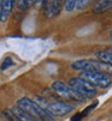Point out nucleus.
Here are the masks:
<instances>
[{"mask_svg":"<svg viewBox=\"0 0 112 121\" xmlns=\"http://www.w3.org/2000/svg\"><path fill=\"white\" fill-rule=\"evenodd\" d=\"M17 106L21 109H23L24 112L33 115L34 117H36L39 121H54V116H52L44 107L37 104L36 102H34L30 98H27V97L19 98L17 102Z\"/></svg>","mask_w":112,"mask_h":121,"instance_id":"nucleus-1","label":"nucleus"},{"mask_svg":"<svg viewBox=\"0 0 112 121\" xmlns=\"http://www.w3.org/2000/svg\"><path fill=\"white\" fill-rule=\"evenodd\" d=\"M78 77H81L82 79L87 80L93 86H95V88L106 89V88H108V86L112 84L111 77L108 74H105V73H101V72H97V71L81 72V74Z\"/></svg>","mask_w":112,"mask_h":121,"instance_id":"nucleus-2","label":"nucleus"},{"mask_svg":"<svg viewBox=\"0 0 112 121\" xmlns=\"http://www.w3.org/2000/svg\"><path fill=\"white\" fill-rule=\"evenodd\" d=\"M69 85L84 98H92V97L97 96V94H98L95 86H93L90 83H88L87 80L82 79L81 77L71 78Z\"/></svg>","mask_w":112,"mask_h":121,"instance_id":"nucleus-3","label":"nucleus"},{"mask_svg":"<svg viewBox=\"0 0 112 121\" xmlns=\"http://www.w3.org/2000/svg\"><path fill=\"white\" fill-rule=\"evenodd\" d=\"M52 88L53 90L57 92L59 96H62L63 98H66L69 101H73V102H83L86 98L82 97L77 91H75L70 85H66L63 82L59 80H55L52 84Z\"/></svg>","mask_w":112,"mask_h":121,"instance_id":"nucleus-4","label":"nucleus"},{"mask_svg":"<svg viewBox=\"0 0 112 121\" xmlns=\"http://www.w3.org/2000/svg\"><path fill=\"white\" fill-rule=\"evenodd\" d=\"M52 116H64L69 113H71L75 107L70 103L66 102H60V101H55V102H51L47 103L46 107H44Z\"/></svg>","mask_w":112,"mask_h":121,"instance_id":"nucleus-5","label":"nucleus"},{"mask_svg":"<svg viewBox=\"0 0 112 121\" xmlns=\"http://www.w3.org/2000/svg\"><path fill=\"white\" fill-rule=\"evenodd\" d=\"M44 7H42V11H44V14L47 18H54L60 14V11H62V3L60 1H57V0H52V1H44Z\"/></svg>","mask_w":112,"mask_h":121,"instance_id":"nucleus-6","label":"nucleus"},{"mask_svg":"<svg viewBox=\"0 0 112 121\" xmlns=\"http://www.w3.org/2000/svg\"><path fill=\"white\" fill-rule=\"evenodd\" d=\"M15 1L13 0H5V1H1V14H0V22H6L9 16L12 12Z\"/></svg>","mask_w":112,"mask_h":121,"instance_id":"nucleus-7","label":"nucleus"},{"mask_svg":"<svg viewBox=\"0 0 112 121\" xmlns=\"http://www.w3.org/2000/svg\"><path fill=\"white\" fill-rule=\"evenodd\" d=\"M11 112L13 113V115L16 116V119L19 120V121H39L36 117H34V116L30 115L29 113L24 112L23 109H21L18 106L13 107V108L11 109Z\"/></svg>","mask_w":112,"mask_h":121,"instance_id":"nucleus-8","label":"nucleus"},{"mask_svg":"<svg viewBox=\"0 0 112 121\" xmlns=\"http://www.w3.org/2000/svg\"><path fill=\"white\" fill-rule=\"evenodd\" d=\"M112 7V0H101V1H98L94 7H93V11L95 13H102L107 10H110Z\"/></svg>","mask_w":112,"mask_h":121,"instance_id":"nucleus-9","label":"nucleus"},{"mask_svg":"<svg viewBox=\"0 0 112 121\" xmlns=\"http://www.w3.org/2000/svg\"><path fill=\"white\" fill-rule=\"evenodd\" d=\"M97 58L99 61L108 64L112 66V52L111 50H99L97 52Z\"/></svg>","mask_w":112,"mask_h":121,"instance_id":"nucleus-10","label":"nucleus"},{"mask_svg":"<svg viewBox=\"0 0 112 121\" xmlns=\"http://www.w3.org/2000/svg\"><path fill=\"white\" fill-rule=\"evenodd\" d=\"M34 3H35V1H31V0H30V1H29V0H21V1H18V3H17V4H18L17 7L21 11H24V10L29 9Z\"/></svg>","mask_w":112,"mask_h":121,"instance_id":"nucleus-11","label":"nucleus"},{"mask_svg":"<svg viewBox=\"0 0 112 121\" xmlns=\"http://www.w3.org/2000/svg\"><path fill=\"white\" fill-rule=\"evenodd\" d=\"M11 66H13V60L10 56H6L4 59V61L1 62V65H0V68H1V71H5V70H7V68L11 67Z\"/></svg>","mask_w":112,"mask_h":121,"instance_id":"nucleus-12","label":"nucleus"},{"mask_svg":"<svg viewBox=\"0 0 112 121\" xmlns=\"http://www.w3.org/2000/svg\"><path fill=\"white\" fill-rule=\"evenodd\" d=\"M64 7L68 12H71L72 10L76 9V1H73V0H68V1H65V4H64Z\"/></svg>","mask_w":112,"mask_h":121,"instance_id":"nucleus-13","label":"nucleus"},{"mask_svg":"<svg viewBox=\"0 0 112 121\" xmlns=\"http://www.w3.org/2000/svg\"><path fill=\"white\" fill-rule=\"evenodd\" d=\"M97 106H98V102H94V103H92L90 106H88L87 108H84V109H83V112H81V113H82V115H83V116H87V115H88V114H89V113H90V112H92L93 109H94V108H95Z\"/></svg>","mask_w":112,"mask_h":121,"instance_id":"nucleus-14","label":"nucleus"},{"mask_svg":"<svg viewBox=\"0 0 112 121\" xmlns=\"http://www.w3.org/2000/svg\"><path fill=\"white\" fill-rule=\"evenodd\" d=\"M88 4H89V1H87V0H80V1H76V9L82 10V9L87 7Z\"/></svg>","mask_w":112,"mask_h":121,"instance_id":"nucleus-15","label":"nucleus"},{"mask_svg":"<svg viewBox=\"0 0 112 121\" xmlns=\"http://www.w3.org/2000/svg\"><path fill=\"white\" fill-rule=\"evenodd\" d=\"M84 116L82 115V113H77V114H75L72 117H71V121H82Z\"/></svg>","mask_w":112,"mask_h":121,"instance_id":"nucleus-16","label":"nucleus"},{"mask_svg":"<svg viewBox=\"0 0 112 121\" xmlns=\"http://www.w3.org/2000/svg\"><path fill=\"white\" fill-rule=\"evenodd\" d=\"M0 14H1V1H0Z\"/></svg>","mask_w":112,"mask_h":121,"instance_id":"nucleus-17","label":"nucleus"},{"mask_svg":"<svg viewBox=\"0 0 112 121\" xmlns=\"http://www.w3.org/2000/svg\"><path fill=\"white\" fill-rule=\"evenodd\" d=\"M111 36H112V30H111Z\"/></svg>","mask_w":112,"mask_h":121,"instance_id":"nucleus-18","label":"nucleus"},{"mask_svg":"<svg viewBox=\"0 0 112 121\" xmlns=\"http://www.w3.org/2000/svg\"><path fill=\"white\" fill-rule=\"evenodd\" d=\"M111 114H112V110H111Z\"/></svg>","mask_w":112,"mask_h":121,"instance_id":"nucleus-19","label":"nucleus"},{"mask_svg":"<svg viewBox=\"0 0 112 121\" xmlns=\"http://www.w3.org/2000/svg\"><path fill=\"white\" fill-rule=\"evenodd\" d=\"M111 52H112V49H111Z\"/></svg>","mask_w":112,"mask_h":121,"instance_id":"nucleus-20","label":"nucleus"}]
</instances>
